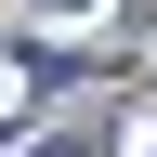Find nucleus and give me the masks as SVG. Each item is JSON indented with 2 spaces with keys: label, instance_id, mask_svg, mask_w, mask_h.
Returning <instances> with one entry per match:
<instances>
[{
  "label": "nucleus",
  "instance_id": "obj_1",
  "mask_svg": "<svg viewBox=\"0 0 157 157\" xmlns=\"http://www.w3.org/2000/svg\"><path fill=\"white\" fill-rule=\"evenodd\" d=\"M39 157H105V131L78 118V131H52V144H39Z\"/></svg>",
  "mask_w": 157,
  "mask_h": 157
},
{
  "label": "nucleus",
  "instance_id": "obj_2",
  "mask_svg": "<svg viewBox=\"0 0 157 157\" xmlns=\"http://www.w3.org/2000/svg\"><path fill=\"white\" fill-rule=\"evenodd\" d=\"M26 13H105V0H26Z\"/></svg>",
  "mask_w": 157,
  "mask_h": 157
}]
</instances>
